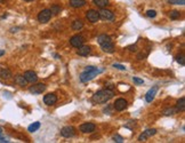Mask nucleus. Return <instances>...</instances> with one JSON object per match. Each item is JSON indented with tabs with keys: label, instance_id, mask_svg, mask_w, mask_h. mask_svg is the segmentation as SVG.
Wrapping results in <instances>:
<instances>
[{
	"label": "nucleus",
	"instance_id": "nucleus-2",
	"mask_svg": "<svg viewBox=\"0 0 185 143\" xmlns=\"http://www.w3.org/2000/svg\"><path fill=\"white\" fill-rule=\"evenodd\" d=\"M97 41L101 45V47L105 53H113L114 52V45L112 43L111 37L106 35H101L97 38Z\"/></svg>",
	"mask_w": 185,
	"mask_h": 143
},
{
	"label": "nucleus",
	"instance_id": "nucleus-26",
	"mask_svg": "<svg viewBox=\"0 0 185 143\" xmlns=\"http://www.w3.org/2000/svg\"><path fill=\"white\" fill-rule=\"evenodd\" d=\"M169 16H170L172 20H177V18H179V16H181V13L177 12V10H172V12H170Z\"/></svg>",
	"mask_w": 185,
	"mask_h": 143
},
{
	"label": "nucleus",
	"instance_id": "nucleus-3",
	"mask_svg": "<svg viewBox=\"0 0 185 143\" xmlns=\"http://www.w3.org/2000/svg\"><path fill=\"white\" fill-rule=\"evenodd\" d=\"M101 72H103V69H97L94 68L93 70H85L81 74H80V81L81 82H88L91 81V79H94L97 74H99Z\"/></svg>",
	"mask_w": 185,
	"mask_h": 143
},
{
	"label": "nucleus",
	"instance_id": "nucleus-23",
	"mask_svg": "<svg viewBox=\"0 0 185 143\" xmlns=\"http://www.w3.org/2000/svg\"><path fill=\"white\" fill-rule=\"evenodd\" d=\"M39 128H40V122H33V124H31V125L28 127V130H29L30 133H33L35 130H38Z\"/></svg>",
	"mask_w": 185,
	"mask_h": 143
},
{
	"label": "nucleus",
	"instance_id": "nucleus-37",
	"mask_svg": "<svg viewBox=\"0 0 185 143\" xmlns=\"http://www.w3.org/2000/svg\"><path fill=\"white\" fill-rule=\"evenodd\" d=\"M2 1H4V0H0V2H2Z\"/></svg>",
	"mask_w": 185,
	"mask_h": 143
},
{
	"label": "nucleus",
	"instance_id": "nucleus-17",
	"mask_svg": "<svg viewBox=\"0 0 185 143\" xmlns=\"http://www.w3.org/2000/svg\"><path fill=\"white\" fill-rule=\"evenodd\" d=\"M70 5L73 8H80L86 5V0H70Z\"/></svg>",
	"mask_w": 185,
	"mask_h": 143
},
{
	"label": "nucleus",
	"instance_id": "nucleus-33",
	"mask_svg": "<svg viewBox=\"0 0 185 143\" xmlns=\"http://www.w3.org/2000/svg\"><path fill=\"white\" fill-rule=\"evenodd\" d=\"M128 49H129L130 52H136V51H137V46H136V45H133V46H129V47H128Z\"/></svg>",
	"mask_w": 185,
	"mask_h": 143
},
{
	"label": "nucleus",
	"instance_id": "nucleus-31",
	"mask_svg": "<svg viewBox=\"0 0 185 143\" xmlns=\"http://www.w3.org/2000/svg\"><path fill=\"white\" fill-rule=\"evenodd\" d=\"M169 2L174 5H184L185 0H169Z\"/></svg>",
	"mask_w": 185,
	"mask_h": 143
},
{
	"label": "nucleus",
	"instance_id": "nucleus-8",
	"mask_svg": "<svg viewBox=\"0 0 185 143\" xmlns=\"http://www.w3.org/2000/svg\"><path fill=\"white\" fill-rule=\"evenodd\" d=\"M98 14H99V18H103V20H106V21H111V20L114 18V14L112 13L111 10H109V9L101 8Z\"/></svg>",
	"mask_w": 185,
	"mask_h": 143
},
{
	"label": "nucleus",
	"instance_id": "nucleus-20",
	"mask_svg": "<svg viewBox=\"0 0 185 143\" xmlns=\"http://www.w3.org/2000/svg\"><path fill=\"white\" fill-rule=\"evenodd\" d=\"M83 28V22L81 20H76V21L72 22V29L76 31H79L80 29Z\"/></svg>",
	"mask_w": 185,
	"mask_h": 143
},
{
	"label": "nucleus",
	"instance_id": "nucleus-34",
	"mask_svg": "<svg viewBox=\"0 0 185 143\" xmlns=\"http://www.w3.org/2000/svg\"><path fill=\"white\" fill-rule=\"evenodd\" d=\"M16 30H18V28H13L10 29V32H16Z\"/></svg>",
	"mask_w": 185,
	"mask_h": 143
},
{
	"label": "nucleus",
	"instance_id": "nucleus-36",
	"mask_svg": "<svg viewBox=\"0 0 185 143\" xmlns=\"http://www.w3.org/2000/svg\"><path fill=\"white\" fill-rule=\"evenodd\" d=\"M24 1H33V0H24Z\"/></svg>",
	"mask_w": 185,
	"mask_h": 143
},
{
	"label": "nucleus",
	"instance_id": "nucleus-21",
	"mask_svg": "<svg viewBox=\"0 0 185 143\" xmlns=\"http://www.w3.org/2000/svg\"><path fill=\"white\" fill-rule=\"evenodd\" d=\"M93 2L99 8H104L109 5V0H93Z\"/></svg>",
	"mask_w": 185,
	"mask_h": 143
},
{
	"label": "nucleus",
	"instance_id": "nucleus-12",
	"mask_svg": "<svg viewBox=\"0 0 185 143\" xmlns=\"http://www.w3.org/2000/svg\"><path fill=\"white\" fill-rule=\"evenodd\" d=\"M155 133H157V130H154V128H150V130H146L145 132H143V134H141L139 136H138V141L143 142V141H145L147 137H151V136H153Z\"/></svg>",
	"mask_w": 185,
	"mask_h": 143
},
{
	"label": "nucleus",
	"instance_id": "nucleus-19",
	"mask_svg": "<svg viewBox=\"0 0 185 143\" xmlns=\"http://www.w3.org/2000/svg\"><path fill=\"white\" fill-rule=\"evenodd\" d=\"M0 77L2 79H9L12 78V72L10 70L7 69V68H4V69L0 70Z\"/></svg>",
	"mask_w": 185,
	"mask_h": 143
},
{
	"label": "nucleus",
	"instance_id": "nucleus-28",
	"mask_svg": "<svg viewBox=\"0 0 185 143\" xmlns=\"http://www.w3.org/2000/svg\"><path fill=\"white\" fill-rule=\"evenodd\" d=\"M146 15L149 16V17H155L157 16V12L155 10H153V9H150V10H147L146 12Z\"/></svg>",
	"mask_w": 185,
	"mask_h": 143
},
{
	"label": "nucleus",
	"instance_id": "nucleus-18",
	"mask_svg": "<svg viewBox=\"0 0 185 143\" xmlns=\"http://www.w3.org/2000/svg\"><path fill=\"white\" fill-rule=\"evenodd\" d=\"M15 84H17L18 86H21V87H24V86H26L28 81H26L25 78H24L23 76H21V74H17V76L15 77Z\"/></svg>",
	"mask_w": 185,
	"mask_h": 143
},
{
	"label": "nucleus",
	"instance_id": "nucleus-25",
	"mask_svg": "<svg viewBox=\"0 0 185 143\" xmlns=\"http://www.w3.org/2000/svg\"><path fill=\"white\" fill-rule=\"evenodd\" d=\"M49 10H50V13L53 15H57L58 13H61V7H58L57 5H54V6H52V8L49 9Z\"/></svg>",
	"mask_w": 185,
	"mask_h": 143
},
{
	"label": "nucleus",
	"instance_id": "nucleus-6",
	"mask_svg": "<svg viewBox=\"0 0 185 143\" xmlns=\"http://www.w3.org/2000/svg\"><path fill=\"white\" fill-rule=\"evenodd\" d=\"M45 89H46V85L45 84H35V85H32L29 88V92H30L31 94L38 95V94H41L43 92H45Z\"/></svg>",
	"mask_w": 185,
	"mask_h": 143
},
{
	"label": "nucleus",
	"instance_id": "nucleus-9",
	"mask_svg": "<svg viewBox=\"0 0 185 143\" xmlns=\"http://www.w3.org/2000/svg\"><path fill=\"white\" fill-rule=\"evenodd\" d=\"M83 38H82L81 36H79V35H76L73 36L71 39H70V43H71V46H73V47L76 48H79L80 46H82L83 45Z\"/></svg>",
	"mask_w": 185,
	"mask_h": 143
},
{
	"label": "nucleus",
	"instance_id": "nucleus-13",
	"mask_svg": "<svg viewBox=\"0 0 185 143\" xmlns=\"http://www.w3.org/2000/svg\"><path fill=\"white\" fill-rule=\"evenodd\" d=\"M23 77L25 78V80L28 82H32V84L38 80V76L33 71H26L25 73L23 74Z\"/></svg>",
	"mask_w": 185,
	"mask_h": 143
},
{
	"label": "nucleus",
	"instance_id": "nucleus-22",
	"mask_svg": "<svg viewBox=\"0 0 185 143\" xmlns=\"http://www.w3.org/2000/svg\"><path fill=\"white\" fill-rule=\"evenodd\" d=\"M176 109L178 110V111H184L185 110V99L184 97H181L179 100L177 101Z\"/></svg>",
	"mask_w": 185,
	"mask_h": 143
},
{
	"label": "nucleus",
	"instance_id": "nucleus-27",
	"mask_svg": "<svg viewBox=\"0 0 185 143\" xmlns=\"http://www.w3.org/2000/svg\"><path fill=\"white\" fill-rule=\"evenodd\" d=\"M113 141L117 143H122L124 142V137L120 136V135H114V136H113Z\"/></svg>",
	"mask_w": 185,
	"mask_h": 143
},
{
	"label": "nucleus",
	"instance_id": "nucleus-4",
	"mask_svg": "<svg viewBox=\"0 0 185 143\" xmlns=\"http://www.w3.org/2000/svg\"><path fill=\"white\" fill-rule=\"evenodd\" d=\"M52 17V13L49 9H43L40 13L38 14V21L40 23H47Z\"/></svg>",
	"mask_w": 185,
	"mask_h": 143
},
{
	"label": "nucleus",
	"instance_id": "nucleus-10",
	"mask_svg": "<svg viewBox=\"0 0 185 143\" xmlns=\"http://www.w3.org/2000/svg\"><path fill=\"white\" fill-rule=\"evenodd\" d=\"M95 128H96V126L93 122H85V124L80 125V130L82 133H93Z\"/></svg>",
	"mask_w": 185,
	"mask_h": 143
},
{
	"label": "nucleus",
	"instance_id": "nucleus-15",
	"mask_svg": "<svg viewBox=\"0 0 185 143\" xmlns=\"http://www.w3.org/2000/svg\"><path fill=\"white\" fill-rule=\"evenodd\" d=\"M157 92H158V87L154 86L152 87L150 91L146 93V95H145V100H146L147 103H151L152 101H153V99H154L155 94H157Z\"/></svg>",
	"mask_w": 185,
	"mask_h": 143
},
{
	"label": "nucleus",
	"instance_id": "nucleus-30",
	"mask_svg": "<svg viewBox=\"0 0 185 143\" xmlns=\"http://www.w3.org/2000/svg\"><path fill=\"white\" fill-rule=\"evenodd\" d=\"M133 81L135 84H137V85H143L144 84V80L141 78H137V77H133Z\"/></svg>",
	"mask_w": 185,
	"mask_h": 143
},
{
	"label": "nucleus",
	"instance_id": "nucleus-7",
	"mask_svg": "<svg viewBox=\"0 0 185 143\" xmlns=\"http://www.w3.org/2000/svg\"><path fill=\"white\" fill-rule=\"evenodd\" d=\"M86 17L87 20L91 23H96V22L99 20V14L97 10H95V9H89L88 12H86Z\"/></svg>",
	"mask_w": 185,
	"mask_h": 143
},
{
	"label": "nucleus",
	"instance_id": "nucleus-24",
	"mask_svg": "<svg viewBox=\"0 0 185 143\" xmlns=\"http://www.w3.org/2000/svg\"><path fill=\"white\" fill-rule=\"evenodd\" d=\"M176 112H178V110H177L176 108H168L164 111V115L165 116H172V115H175Z\"/></svg>",
	"mask_w": 185,
	"mask_h": 143
},
{
	"label": "nucleus",
	"instance_id": "nucleus-29",
	"mask_svg": "<svg viewBox=\"0 0 185 143\" xmlns=\"http://www.w3.org/2000/svg\"><path fill=\"white\" fill-rule=\"evenodd\" d=\"M176 61L178 62L181 65L185 64V60H184V56H183V55H178V56L176 57Z\"/></svg>",
	"mask_w": 185,
	"mask_h": 143
},
{
	"label": "nucleus",
	"instance_id": "nucleus-14",
	"mask_svg": "<svg viewBox=\"0 0 185 143\" xmlns=\"http://www.w3.org/2000/svg\"><path fill=\"white\" fill-rule=\"evenodd\" d=\"M43 102L47 105H53V104H55L57 102V96L55 94H53V93L47 94V95L43 96Z\"/></svg>",
	"mask_w": 185,
	"mask_h": 143
},
{
	"label": "nucleus",
	"instance_id": "nucleus-11",
	"mask_svg": "<svg viewBox=\"0 0 185 143\" xmlns=\"http://www.w3.org/2000/svg\"><path fill=\"white\" fill-rule=\"evenodd\" d=\"M127 105H128V103H127V101L125 99H118L114 102L113 107H114V109H116L117 111H122V110H125L127 108Z\"/></svg>",
	"mask_w": 185,
	"mask_h": 143
},
{
	"label": "nucleus",
	"instance_id": "nucleus-1",
	"mask_svg": "<svg viewBox=\"0 0 185 143\" xmlns=\"http://www.w3.org/2000/svg\"><path fill=\"white\" fill-rule=\"evenodd\" d=\"M113 95H114V93L111 89H109V88L102 89V91H98L93 95V102H95V103H106L109 100H111L113 97Z\"/></svg>",
	"mask_w": 185,
	"mask_h": 143
},
{
	"label": "nucleus",
	"instance_id": "nucleus-16",
	"mask_svg": "<svg viewBox=\"0 0 185 143\" xmlns=\"http://www.w3.org/2000/svg\"><path fill=\"white\" fill-rule=\"evenodd\" d=\"M91 54V47L89 46H80L79 49H78V55L80 56H88Z\"/></svg>",
	"mask_w": 185,
	"mask_h": 143
},
{
	"label": "nucleus",
	"instance_id": "nucleus-5",
	"mask_svg": "<svg viewBox=\"0 0 185 143\" xmlns=\"http://www.w3.org/2000/svg\"><path fill=\"white\" fill-rule=\"evenodd\" d=\"M61 135H62L63 137H66V139L73 137L74 135H76V130H74L72 126H65V127H63V128L61 130Z\"/></svg>",
	"mask_w": 185,
	"mask_h": 143
},
{
	"label": "nucleus",
	"instance_id": "nucleus-32",
	"mask_svg": "<svg viewBox=\"0 0 185 143\" xmlns=\"http://www.w3.org/2000/svg\"><path fill=\"white\" fill-rule=\"evenodd\" d=\"M113 68H116V69H118V70H122V71H125L126 70V66L125 65H122V64H118V63H114V64L112 65Z\"/></svg>",
	"mask_w": 185,
	"mask_h": 143
},
{
	"label": "nucleus",
	"instance_id": "nucleus-35",
	"mask_svg": "<svg viewBox=\"0 0 185 143\" xmlns=\"http://www.w3.org/2000/svg\"><path fill=\"white\" fill-rule=\"evenodd\" d=\"M4 54H5L4 51H0V56H1V55H4Z\"/></svg>",
	"mask_w": 185,
	"mask_h": 143
}]
</instances>
